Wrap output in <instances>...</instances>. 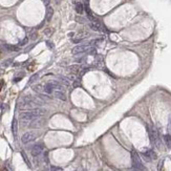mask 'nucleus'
I'll return each instance as SVG.
<instances>
[{
  "instance_id": "f257e3e1",
  "label": "nucleus",
  "mask_w": 171,
  "mask_h": 171,
  "mask_svg": "<svg viewBox=\"0 0 171 171\" xmlns=\"http://www.w3.org/2000/svg\"><path fill=\"white\" fill-rule=\"evenodd\" d=\"M45 114V110L42 108H36L33 110H27V111L21 112L20 114V120L24 123H31L33 121H35L37 119L43 115Z\"/></svg>"
},
{
  "instance_id": "f03ea898",
  "label": "nucleus",
  "mask_w": 171,
  "mask_h": 171,
  "mask_svg": "<svg viewBox=\"0 0 171 171\" xmlns=\"http://www.w3.org/2000/svg\"><path fill=\"white\" fill-rule=\"evenodd\" d=\"M40 105H42V101H40L39 99L34 98V97H31V96L23 97V98L21 99V101L19 102V107L21 109L33 110V109L39 108Z\"/></svg>"
},
{
  "instance_id": "7ed1b4c3",
  "label": "nucleus",
  "mask_w": 171,
  "mask_h": 171,
  "mask_svg": "<svg viewBox=\"0 0 171 171\" xmlns=\"http://www.w3.org/2000/svg\"><path fill=\"white\" fill-rule=\"evenodd\" d=\"M131 160H132V165L135 167V170H140V171H146V168L144 167V165L142 164V161L139 156V154L136 153V151L132 150L131 152Z\"/></svg>"
},
{
  "instance_id": "20e7f679",
  "label": "nucleus",
  "mask_w": 171,
  "mask_h": 171,
  "mask_svg": "<svg viewBox=\"0 0 171 171\" xmlns=\"http://www.w3.org/2000/svg\"><path fill=\"white\" fill-rule=\"evenodd\" d=\"M37 136H38V135H37L36 132H34V131H28V132H25L24 135H22V138H21V142H22L23 144L31 143V142L36 140Z\"/></svg>"
},
{
  "instance_id": "39448f33",
  "label": "nucleus",
  "mask_w": 171,
  "mask_h": 171,
  "mask_svg": "<svg viewBox=\"0 0 171 171\" xmlns=\"http://www.w3.org/2000/svg\"><path fill=\"white\" fill-rule=\"evenodd\" d=\"M89 45H85V44H82V45H77L73 48V55H80V54H83V52H87Z\"/></svg>"
},
{
  "instance_id": "423d86ee",
  "label": "nucleus",
  "mask_w": 171,
  "mask_h": 171,
  "mask_svg": "<svg viewBox=\"0 0 171 171\" xmlns=\"http://www.w3.org/2000/svg\"><path fill=\"white\" fill-rule=\"evenodd\" d=\"M143 157L146 160L147 162H150V161H152V160H156L157 155H156V153L153 150H147V151H145L143 153Z\"/></svg>"
},
{
  "instance_id": "0eeeda50",
  "label": "nucleus",
  "mask_w": 171,
  "mask_h": 171,
  "mask_svg": "<svg viewBox=\"0 0 171 171\" xmlns=\"http://www.w3.org/2000/svg\"><path fill=\"white\" fill-rule=\"evenodd\" d=\"M42 151H43V146L41 145V144H36V145L33 146V148H31V154H33L34 156H38L40 155L42 153Z\"/></svg>"
},
{
  "instance_id": "6e6552de",
  "label": "nucleus",
  "mask_w": 171,
  "mask_h": 171,
  "mask_svg": "<svg viewBox=\"0 0 171 171\" xmlns=\"http://www.w3.org/2000/svg\"><path fill=\"white\" fill-rule=\"evenodd\" d=\"M88 26L94 31H101L102 28H103V26L101 25V23H100L99 21H97V22H89Z\"/></svg>"
},
{
  "instance_id": "1a4fd4ad",
  "label": "nucleus",
  "mask_w": 171,
  "mask_h": 171,
  "mask_svg": "<svg viewBox=\"0 0 171 171\" xmlns=\"http://www.w3.org/2000/svg\"><path fill=\"white\" fill-rule=\"evenodd\" d=\"M55 98L61 100V101H66L67 98H66V94L64 93V91H60V90H55L54 93H52Z\"/></svg>"
},
{
  "instance_id": "9d476101",
  "label": "nucleus",
  "mask_w": 171,
  "mask_h": 171,
  "mask_svg": "<svg viewBox=\"0 0 171 171\" xmlns=\"http://www.w3.org/2000/svg\"><path fill=\"white\" fill-rule=\"evenodd\" d=\"M81 67L80 65H78V64H73V65H70V66H68L67 68V70L72 75H76V73H78L81 70Z\"/></svg>"
},
{
  "instance_id": "9b49d317",
  "label": "nucleus",
  "mask_w": 171,
  "mask_h": 171,
  "mask_svg": "<svg viewBox=\"0 0 171 171\" xmlns=\"http://www.w3.org/2000/svg\"><path fill=\"white\" fill-rule=\"evenodd\" d=\"M44 124V120H42V119H37L35 121H33V122L30 124V127L31 128H39V127H41V126H43Z\"/></svg>"
},
{
  "instance_id": "f8f14e48",
  "label": "nucleus",
  "mask_w": 171,
  "mask_h": 171,
  "mask_svg": "<svg viewBox=\"0 0 171 171\" xmlns=\"http://www.w3.org/2000/svg\"><path fill=\"white\" fill-rule=\"evenodd\" d=\"M52 86L54 90H60V91H64V87L60 84L59 82H56V81H52V82H48Z\"/></svg>"
},
{
  "instance_id": "ddd939ff",
  "label": "nucleus",
  "mask_w": 171,
  "mask_h": 171,
  "mask_svg": "<svg viewBox=\"0 0 171 171\" xmlns=\"http://www.w3.org/2000/svg\"><path fill=\"white\" fill-rule=\"evenodd\" d=\"M52 15H54V9L51 6H47L46 9V15H45V19L47 21H49L52 18Z\"/></svg>"
},
{
  "instance_id": "4468645a",
  "label": "nucleus",
  "mask_w": 171,
  "mask_h": 171,
  "mask_svg": "<svg viewBox=\"0 0 171 171\" xmlns=\"http://www.w3.org/2000/svg\"><path fill=\"white\" fill-rule=\"evenodd\" d=\"M103 61H104V58L102 55H97L96 56V66L97 67H101L103 65Z\"/></svg>"
},
{
  "instance_id": "2eb2a0df",
  "label": "nucleus",
  "mask_w": 171,
  "mask_h": 171,
  "mask_svg": "<svg viewBox=\"0 0 171 171\" xmlns=\"http://www.w3.org/2000/svg\"><path fill=\"white\" fill-rule=\"evenodd\" d=\"M76 12L78 13V14H83L84 12V5L83 3H81V2H77L76 3Z\"/></svg>"
},
{
  "instance_id": "dca6fc26",
  "label": "nucleus",
  "mask_w": 171,
  "mask_h": 171,
  "mask_svg": "<svg viewBox=\"0 0 171 171\" xmlns=\"http://www.w3.org/2000/svg\"><path fill=\"white\" fill-rule=\"evenodd\" d=\"M33 89L38 93L39 94H44V91H43V85H35L33 87Z\"/></svg>"
},
{
  "instance_id": "f3484780",
  "label": "nucleus",
  "mask_w": 171,
  "mask_h": 171,
  "mask_svg": "<svg viewBox=\"0 0 171 171\" xmlns=\"http://www.w3.org/2000/svg\"><path fill=\"white\" fill-rule=\"evenodd\" d=\"M59 79L61 80V82L64 84L65 86H69L70 85V80L68 79V77H63V76H60Z\"/></svg>"
},
{
  "instance_id": "a211bd4d",
  "label": "nucleus",
  "mask_w": 171,
  "mask_h": 171,
  "mask_svg": "<svg viewBox=\"0 0 171 171\" xmlns=\"http://www.w3.org/2000/svg\"><path fill=\"white\" fill-rule=\"evenodd\" d=\"M164 141L165 144L168 148H171V135H166L164 136Z\"/></svg>"
},
{
  "instance_id": "6ab92c4d",
  "label": "nucleus",
  "mask_w": 171,
  "mask_h": 171,
  "mask_svg": "<svg viewBox=\"0 0 171 171\" xmlns=\"http://www.w3.org/2000/svg\"><path fill=\"white\" fill-rule=\"evenodd\" d=\"M12 129H13V133H14V135H17V130H18V123H17V120H16V119L13 120Z\"/></svg>"
},
{
  "instance_id": "aec40b11",
  "label": "nucleus",
  "mask_w": 171,
  "mask_h": 171,
  "mask_svg": "<svg viewBox=\"0 0 171 171\" xmlns=\"http://www.w3.org/2000/svg\"><path fill=\"white\" fill-rule=\"evenodd\" d=\"M87 54L93 55V56H97V49L93 46H89L87 49Z\"/></svg>"
},
{
  "instance_id": "412c9836",
  "label": "nucleus",
  "mask_w": 171,
  "mask_h": 171,
  "mask_svg": "<svg viewBox=\"0 0 171 171\" xmlns=\"http://www.w3.org/2000/svg\"><path fill=\"white\" fill-rule=\"evenodd\" d=\"M30 38H31V40H36V39L38 38V33H37L36 31H31L30 33Z\"/></svg>"
},
{
  "instance_id": "4be33fe9",
  "label": "nucleus",
  "mask_w": 171,
  "mask_h": 171,
  "mask_svg": "<svg viewBox=\"0 0 171 171\" xmlns=\"http://www.w3.org/2000/svg\"><path fill=\"white\" fill-rule=\"evenodd\" d=\"M38 79H39V75H38V73H35V75H33V76H31V77L30 78V81H28V82L31 84V83L36 82V81L38 80Z\"/></svg>"
},
{
  "instance_id": "5701e85b",
  "label": "nucleus",
  "mask_w": 171,
  "mask_h": 171,
  "mask_svg": "<svg viewBox=\"0 0 171 171\" xmlns=\"http://www.w3.org/2000/svg\"><path fill=\"white\" fill-rule=\"evenodd\" d=\"M4 47H5V48H6V49H9V51H15V52L19 49V48H18L17 46H14V45H10V44H5V45H4Z\"/></svg>"
},
{
  "instance_id": "b1692460",
  "label": "nucleus",
  "mask_w": 171,
  "mask_h": 171,
  "mask_svg": "<svg viewBox=\"0 0 171 171\" xmlns=\"http://www.w3.org/2000/svg\"><path fill=\"white\" fill-rule=\"evenodd\" d=\"M101 42H102V39H93V40H91L89 42V45L93 46V45H97V44L101 43Z\"/></svg>"
},
{
  "instance_id": "393cba45",
  "label": "nucleus",
  "mask_w": 171,
  "mask_h": 171,
  "mask_svg": "<svg viewBox=\"0 0 171 171\" xmlns=\"http://www.w3.org/2000/svg\"><path fill=\"white\" fill-rule=\"evenodd\" d=\"M52 33H54V30H52V27H48V28H46V30L44 31V34H45L47 37H51L52 35Z\"/></svg>"
},
{
  "instance_id": "a878e982",
  "label": "nucleus",
  "mask_w": 171,
  "mask_h": 171,
  "mask_svg": "<svg viewBox=\"0 0 171 171\" xmlns=\"http://www.w3.org/2000/svg\"><path fill=\"white\" fill-rule=\"evenodd\" d=\"M76 21L79 23H85V19H84L83 17H80V16H77V17H76Z\"/></svg>"
},
{
  "instance_id": "bb28decb",
  "label": "nucleus",
  "mask_w": 171,
  "mask_h": 171,
  "mask_svg": "<svg viewBox=\"0 0 171 171\" xmlns=\"http://www.w3.org/2000/svg\"><path fill=\"white\" fill-rule=\"evenodd\" d=\"M46 45L49 47V48H54V43L52 42H51V41H46Z\"/></svg>"
},
{
  "instance_id": "cd10ccee",
  "label": "nucleus",
  "mask_w": 171,
  "mask_h": 171,
  "mask_svg": "<svg viewBox=\"0 0 171 171\" xmlns=\"http://www.w3.org/2000/svg\"><path fill=\"white\" fill-rule=\"evenodd\" d=\"M27 41H28V38H24V40H22L19 43V45H24V44L27 43Z\"/></svg>"
},
{
  "instance_id": "c85d7f7f",
  "label": "nucleus",
  "mask_w": 171,
  "mask_h": 171,
  "mask_svg": "<svg viewBox=\"0 0 171 171\" xmlns=\"http://www.w3.org/2000/svg\"><path fill=\"white\" fill-rule=\"evenodd\" d=\"M79 85H80V82H79L78 79L73 81V87H77V86H79Z\"/></svg>"
},
{
  "instance_id": "c756f323",
  "label": "nucleus",
  "mask_w": 171,
  "mask_h": 171,
  "mask_svg": "<svg viewBox=\"0 0 171 171\" xmlns=\"http://www.w3.org/2000/svg\"><path fill=\"white\" fill-rule=\"evenodd\" d=\"M42 1H43V3L45 4L46 6H48L49 3H51V0H42Z\"/></svg>"
},
{
  "instance_id": "7c9ffc66",
  "label": "nucleus",
  "mask_w": 171,
  "mask_h": 171,
  "mask_svg": "<svg viewBox=\"0 0 171 171\" xmlns=\"http://www.w3.org/2000/svg\"><path fill=\"white\" fill-rule=\"evenodd\" d=\"M12 61V60H7V61H5L4 63H3V66H7V65H9V63Z\"/></svg>"
},
{
  "instance_id": "2f4dec72",
  "label": "nucleus",
  "mask_w": 171,
  "mask_h": 171,
  "mask_svg": "<svg viewBox=\"0 0 171 171\" xmlns=\"http://www.w3.org/2000/svg\"><path fill=\"white\" fill-rule=\"evenodd\" d=\"M2 86H3V80H0V90H1Z\"/></svg>"
},
{
  "instance_id": "473e14b6",
  "label": "nucleus",
  "mask_w": 171,
  "mask_h": 171,
  "mask_svg": "<svg viewBox=\"0 0 171 171\" xmlns=\"http://www.w3.org/2000/svg\"><path fill=\"white\" fill-rule=\"evenodd\" d=\"M1 171H7V170H6V168H2V170H1Z\"/></svg>"
},
{
  "instance_id": "72a5a7b5",
  "label": "nucleus",
  "mask_w": 171,
  "mask_h": 171,
  "mask_svg": "<svg viewBox=\"0 0 171 171\" xmlns=\"http://www.w3.org/2000/svg\"><path fill=\"white\" fill-rule=\"evenodd\" d=\"M170 132H171V120H170Z\"/></svg>"
},
{
  "instance_id": "f704fd0d",
  "label": "nucleus",
  "mask_w": 171,
  "mask_h": 171,
  "mask_svg": "<svg viewBox=\"0 0 171 171\" xmlns=\"http://www.w3.org/2000/svg\"><path fill=\"white\" fill-rule=\"evenodd\" d=\"M133 171H140V170H135H135H133Z\"/></svg>"
},
{
  "instance_id": "c9c22d12",
  "label": "nucleus",
  "mask_w": 171,
  "mask_h": 171,
  "mask_svg": "<svg viewBox=\"0 0 171 171\" xmlns=\"http://www.w3.org/2000/svg\"><path fill=\"white\" fill-rule=\"evenodd\" d=\"M0 55H1V51H0Z\"/></svg>"
}]
</instances>
